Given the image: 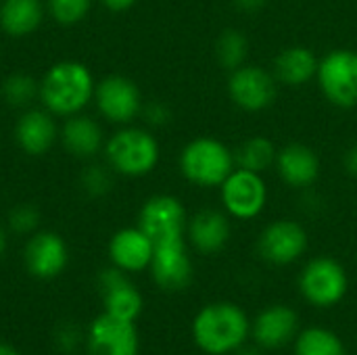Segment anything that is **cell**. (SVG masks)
<instances>
[{
	"label": "cell",
	"mask_w": 357,
	"mask_h": 355,
	"mask_svg": "<svg viewBox=\"0 0 357 355\" xmlns=\"http://www.w3.org/2000/svg\"><path fill=\"white\" fill-rule=\"evenodd\" d=\"M0 355H21L13 345L8 343H0Z\"/></svg>",
	"instance_id": "obj_37"
},
{
	"label": "cell",
	"mask_w": 357,
	"mask_h": 355,
	"mask_svg": "<svg viewBox=\"0 0 357 355\" xmlns=\"http://www.w3.org/2000/svg\"><path fill=\"white\" fill-rule=\"evenodd\" d=\"M234 149L213 136H197L180 153V172L199 188H220L234 172Z\"/></svg>",
	"instance_id": "obj_3"
},
{
	"label": "cell",
	"mask_w": 357,
	"mask_h": 355,
	"mask_svg": "<svg viewBox=\"0 0 357 355\" xmlns=\"http://www.w3.org/2000/svg\"><path fill=\"white\" fill-rule=\"evenodd\" d=\"M232 236L230 216L224 209H201L188 218L186 241L201 255H218Z\"/></svg>",
	"instance_id": "obj_16"
},
{
	"label": "cell",
	"mask_w": 357,
	"mask_h": 355,
	"mask_svg": "<svg viewBox=\"0 0 357 355\" xmlns=\"http://www.w3.org/2000/svg\"><path fill=\"white\" fill-rule=\"evenodd\" d=\"M276 157H278V146L274 144L272 138L264 134L249 136L234 149L236 167L257 172V174L270 172L276 165Z\"/></svg>",
	"instance_id": "obj_24"
},
{
	"label": "cell",
	"mask_w": 357,
	"mask_h": 355,
	"mask_svg": "<svg viewBox=\"0 0 357 355\" xmlns=\"http://www.w3.org/2000/svg\"><path fill=\"white\" fill-rule=\"evenodd\" d=\"M44 8L40 0H4L0 4V27L13 36L23 38L38 29Z\"/></svg>",
	"instance_id": "obj_23"
},
{
	"label": "cell",
	"mask_w": 357,
	"mask_h": 355,
	"mask_svg": "<svg viewBox=\"0 0 357 355\" xmlns=\"http://www.w3.org/2000/svg\"><path fill=\"white\" fill-rule=\"evenodd\" d=\"M109 167L128 178H142L151 174L161 157L157 138L144 128H121L105 146Z\"/></svg>",
	"instance_id": "obj_4"
},
{
	"label": "cell",
	"mask_w": 357,
	"mask_h": 355,
	"mask_svg": "<svg viewBox=\"0 0 357 355\" xmlns=\"http://www.w3.org/2000/svg\"><path fill=\"white\" fill-rule=\"evenodd\" d=\"M249 50H251V46H249V38L245 36V31H241L236 27H228V29L220 31V36L215 40V63L224 71L230 73L247 63Z\"/></svg>",
	"instance_id": "obj_26"
},
{
	"label": "cell",
	"mask_w": 357,
	"mask_h": 355,
	"mask_svg": "<svg viewBox=\"0 0 357 355\" xmlns=\"http://www.w3.org/2000/svg\"><path fill=\"white\" fill-rule=\"evenodd\" d=\"M36 94H40V84H36L29 75L23 73L6 77V82L2 84V96L13 107H25Z\"/></svg>",
	"instance_id": "obj_27"
},
{
	"label": "cell",
	"mask_w": 357,
	"mask_h": 355,
	"mask_svg": "<svg viewBox=\"0 0 357 355\" xmlns=\"http://www.w3.org/2000/svg\"><path fill=\"white\" fill-rule=\"evenodd\" d=\"M142 113H144V117H146V121L151 123V126H165L167 121H169V117H172V113H169V109L163 105V103H159V100H153V103H149L146 107H142Z\"/></svg>",
	"instance_id": "obj_31"
},
{
	"label": "cell",
	"mask_w": 357,
	"mask_h": 355,
	"mask_svg": "<svg viewBox=\"0 0 357 355\" xmlns=\"http://www.w3.org/2000/svg\"><path fill=\"white\" fill-rule=\"evenodd\" d=\"M105 8L113 10V13H123L128 8H132L138 0H98Z\"/></svg>",
	"instance_id": "obj_35"
},
{
	"label": "cell",
	"mask_w": 357,
	"mask_h": 355,
	"mask_svg": "<svg viewBox=\"0 0 357 355\" xmlns=\"http://www.w3.org/2000/svg\"><path fill=\"white\" fill-rule=\"evenodd\" d=\"M23 262L27 272L33 278L40 280H50L56 278L67 262H69V251L65 241L54 234V232H36L23 251Z\"/></svg>",
	"instance_id": "obj_17"
},
{
	"label": "cell",
	"mask_w": 357,
	"mask_h": 355,
	"mask_svg": "<svg viewBox=\"0 0 357 355\" xmlns=\"http://www.w3.org/2000/svg\"><path fill=\"white\" fill-rule=\"evenodd\" d=\"M63 144L73 157H94L102 144V130L86 115H71L63 126Z\"/></svg>",
	"instance_id": "obj_22"
},
{
	"label": "cell",
	"mask_w": 357,
	"mask_h": 355,
	"mask_svg": "<svg viewBox=\"0 0 357 355\" xmlns=\"http://www.w3.org/2000/svg\"><path fill=\"white\" fill-rule=\"evenodd\" d=\"M274 167L278 178L293 190H305L314 186L322 172L320 155L305 142H289L278 149Z\"/></svg>",
	"instance_id": "obj_15"
},
{
	"label": "cell",
	"mask_w": 357,
	"mask_h": 355,
	"mask_svg": "<svg viewBox=\"0 0 357 355\" xmlns=\"http://www.w3.org/2000/svg\"><path fill=\"white\" fill-rule=\"evenodd\" d=\"M40 224V213L31 205H19L8 213V226L19 232V234H29L38 228Z\"/></svg>",
	"instance_id": "obj_30"
},
{
	"label": "cell",
	"mask_w": 357,
	"mask_h": 355,
	"mask_svg": "<svg viewBox=\"0 0 357 355\" xmlns=\"http://www.w3.org/2000/svg\"><path fill=\"white\" fill-rule=\"evenodd\" d=\"M295 355H347L343 339L324 326L301 328L295 339Z\"/></svg>",
	"instance_id": "obj_25"
},
{
	"label": "cell",
	"mask_w": 357,
	"mask_h": 355,
	"mask_svg": "<svg viewBox=\"0 0 357 355\" xmlns=\"http://www.w3.org/2000/svg\"><path fill=\"white\" fill-rule=\"evenodd\" d=\"M310 247V234L305 226L291 218H278L264 226L257 236L259 257L276 268L299 262Z\"/></svg>",
	"instance_id": "obj_9"
},
{
	"label": "cell",
	"mask_w": 357,
	"mask_h": 355,
	"mask_svg": "<svg viewBox=\"0 0 357 355\" xmlns=\"http://www.w3.org/2000/svg\"><path fill=\"white\" fill-rule=\"evenodd\" d=\"M316 84L322 96L337 109L357 107V50L333 48L320 56Z\"/></svg>",
	"instance_id": "obj_6"
},
{
	"label": "cell",
	"mask_w": 357,
	"mask_h": 355,
	"mask_svg": "<svg viewBox=\"0 0 357 355\" xmlns=\"http://www.w3.org/2000/svg\"><path fill=\"white\" fill-rule=\"evenodd\" d=\"M138 226L157 245L186 236L188 213L184 203L174 195H155L144 201L138 213Z\"/></svg>",
	"instance_id": "obj_10"
},
{
	"label": "cell",
	"mask_w": 357,
	"mask_h": 355,
	"mask_svg": "<svg viewBox=\"0 0 357 355\" xmlns=\"http://www.w3.org/2000/svg\"><path fill=\"white\" fill-rule=\"evenodd\" d=\"M236 10L241 13H259L268 6L270 0H232Z\"/></svg>",
	"instance_id": "obj_34"
},
{
	"label": "cell",
	"mask_w": 357,
	"mask_h": 355,
	"mask_svg": "<svg viewBox=\"0 0 357 355\" xmlns=\"http://www.w3.org/2000/svg\"><path fill=\"white\" fill-rule=\"evenodd\" d=\"M301 331L297 312L284 303H272L264 308L251 320V339L264 352H278L295 343Z\"/></svg>",
	"instance_id": "obj_12"
},
{
	"label": "cell",
	"mask_w": 357,
	"mask_h": 355,
	"mask_svg": "<svg viewBox=\"0 0 357 355\" xmlns=\"http://www.w3.org/2000/svg\"><path fill=\"white\" fill-rule=\"evenodd\" d=\"M297 285L301 297L310 305L328 310L345 299L349 291V276L339 259L331 255H318L301 268Z\"/></svg>",
	"instance_id": "obj_5"
},
{
	"label": "cell",
	"mask_w": 357,
	"mask_h": 355,
	"mask_svg": "<svg viewBox=\"0 0 357 355\" xmlns=\"http://www.w3.org/2000/svg\"><path fill=\"white\" fill-rule=\"evenodd\" d=\"M94 100L105 119L121 126L136 119L144 107L138 86L123 75L105 77L94 90Z\"/></svg>",
	"instance_id": "obj_14"
},
{
	"label": "cell",
	"mask_w": 357,
	"mask_h": 355,
	"mask_svg": "<svg viewBox=\"0 0 357 355\" xmlns=\"http://www.w3.org/2000/svg\"><path fill=\"white\" fill-rule=\"evenodd\" d=\"M4 251H6V236H4V232L0 230V257L4 255Z\"/></svg>",
	"instance_id": "obj_38"
},
{
	"label": "cell",
	"mask_w": 357,
	"mask_h": 355,
	"mask_svg": "<svg viewBox=\"0 0 357 355\" xmlns=\"http://www.w3.org/2000/svg\"><path fill=\"white\" fill-rule=\"evenodd\" d=\"M15 138L27 155L38 157V155H44L52 146L56 138V128H54L52 117L46 111L31 109L19 117L17 128H15Z\"/></svg>",
	"instance_id": "obj_21"
},
{
	"label": "cell",
	"mask_w": 357,
	"mask_h": 355,
	"mask_svg": "<svg viewBox=\"0 0 357 355\" xmlns=\"http://www.w3.org/2000/svg\"><path fill=\"white\" fill-rule=\"evenodd\" d=\"M232 355H264V349H259L257 345H255V347H247V345H243L238 352H234Z\"/></svg>",
	"instance_id": "obj_36"
},
{
	"label": "cell",
	"mask_w": 357,
	"mask_h": 355,
	"mask_svg": "<svg viewBox=\"0 0 357 355\" xmlns=\"http://www.w3.org/2000/svg\"><path fill=\"white\" fill-rule=\"evenodd\" d=\"M268 182L264 174L234 167V172L220 186L222 209L241 222L259 218L268 207Z\"/></svg>",
	"instance_id": "obj_7"
},
{
	"label": "cell",
	"mask_w": 357,
	"mask_h": 355,
	"mask_svg": "<svg viewBox=\"0 0 357 355\" xmlns=\"http://www.w3.org/2000/svg\"><path fill=\"white\" fill-rule=\"evenodd\" d=\"M77 341H79L77 326L65 324L63 328H59V335H56V343H59V347H63V349H73Z\"/></svg>",
	"instance_id": "obj_32"
},
{
	"label": "cell",
	"mask_w": 357,
	"mask_h": 355,
	"mask_svg": "<svg viewBox=\"0 0 357 355\" xmlns=\"http://www.w3.org/2000/svg\"><path fill=\"white\" fill-rule=\"evenodd\" d=\"M149 270L159 289L169 293L184 291L192 282V274H195L186 236L157 243Z\"/></svg>",
	"instance_id": "obj_11"
},
{
	"label": "cell",
	"mask_w": 357,
	"mask_h": 355,
	"mask_svg": "<svg viewBox=\"0 0 357 355\" xmlns=\"http://www.w3.org/2000/svg\"><path fill=\"white\" fill-rule=\"evenodd\" d=\"M343 167H345V174L351 176V178H357V142H354L345 155H343Z\"/></svg>",
	"instance_id": "obj_33"
},
{
	"label": "cell",
	"mask_w": 357,
	"mask_h": 355,
	"mask_svg": "<svg viewBox=\"0 0 357 355\" xmlns=\"http://www.w3.org/2000/svg\"><path fill=\"white\" fill-rule=\"evenodd\" d=\"M320 56L303 44H291L278 50L272 61V73L280 86L303 88L310 82H316Z\"/></svg>",
	"instance_id": "obj_20"
},
{
	"label": "cell",
	"mask_w": 357,
	"mask_h": 355,
	"mask_svg": "<svg viewBox=\"0 0 357 355\" xmlns=\"http://www.w3.org/2000/svg\"><path fill=\"white\" fill-rule=\"evenodd\" d=\"M100 291H102V305L105 314L136 322V318L142 314L144 301L140 291L130 282L128 272L119 268H107L98 278Z\"/></svg>",
	"instance_id": "obj_18"
},
{
	"label": "cell",
	"mask_w": 357,
	"mask_h": 355,
	"mask_svg": "<svg viewBox=\"0 0 357 355\" xmlns=\"http://www.w3.org/2000/svg\"><path fill=\"white\" fill-rule=\"evenodd\" d=\"M90 4L92 0H48V10L56 23L73 25L88 15Z\"/></svg>",
	"instance_id": "obj_28"
},
{
	"label": "cell",
	"mask_w": 357,
	"mask_h": 355,
	"mask_svg": "<svg viewBox=\"0 0 357 355\" xmlns=\"http://www.w3.org/2000/svg\"><path fill=\"white\" fill-rule=\"evenodd\" d=\"M94 77L77 61L52 65L40 82V98L54 115H77L94 98Z\"/></svg>",
	"instance_id": "obj_2"
},
{
	"label": "cell",
	"mask_w": 357,
	"mask_h": 355,
	"mask_svg": "<svg viewBox=\"0 0 357 355\" xmlns=\"http://www.w3.org/2000/svg\"><path fill=\"white\" fill-rule=\"evenodd\" d=\"M278 80L272 69L245 63L228 75V96L236 109L245 113H261L268 111L278 98Z\"/></svg>",
	"instance_id": "obj_8"
},
{
	"label": "cell",
	"mask_w": 357,
	"mask_h": 355,
	"mask_svg": "<svg viewBox=\"0 0 357 355\" xmlns=\"http://www.w3.org/2000/svg\"><path fill=\"white\" fill-rule=\"evenodd\" d=\"M111 167L105 165H90L84 174H82V186L88 195L92 197H102L111 190L113 186V178H111Z\"/></svg>",
	"instance_id": "obj_29"
},
{
	"label": "cell",
	"mask_w": 357,
	"mask_h": 355,
	"mask_svg": "<svg viewBox=\"0 0 357 355\" xmlns=\"http://www.w3.org/2000/svg\"><path fill=\"white\" fill-rule=\"evenodd\" d=\"M155 251V243L146 236V232L136 228H121L109 241V257L111 264L128 274L142 272L151 266Z\"/></svg>",
	"instance_id": "obj_19"
},
{
	"label": "cell",
	"mask_w": 357,
	"mask_h": 355,
	"mask_svg": "<svg viewBox=\"0 0 357 355\" xmlns=\"http://www.w3.org/2000/svg\"><path fill=\"white\" fill-rule=\"evenodd\" d=\"M190 333L203 354L232 355L251 339V320L241 305L213 301L197 312Z\"/></svg>",
	"instance_id": "obj_1"
},
{
	"label": "cell",
	"mask_w": 357,
	"mask_h": 355,
	"mask_svg": "<svg viewBox=\"0 0 357 355\" xmlns=\"http://www.w3.org/2000/svg\"><path fill=\"white\" fill-rule=\"evenodd\" d=\"M86 345L90 355H138L140 337L134 322L102 312L90 322Z\"/></svg>",
	"instance_id": "obj_13"
}]
</instances>
